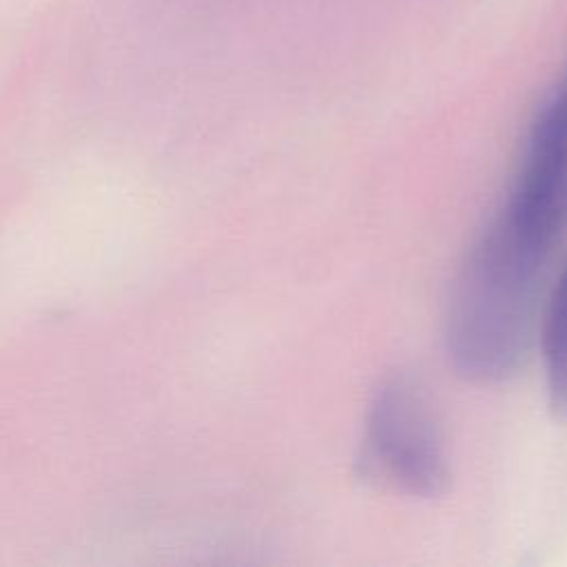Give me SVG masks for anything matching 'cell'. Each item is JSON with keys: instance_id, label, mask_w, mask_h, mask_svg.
I'll return each mask as SVG.
<instances>
[{"instance_id": "obj_1", "label": "cell", "mask_w": 567, "mask_h": 567, "mask_svg": "<svg viewBox=\"0 0 567 567\" xmlns=\"http://www.w3.org/2000/svg\"><path fill=\"white\" fill-rule=\"evenodd\" d=\"M567 228V66L538 106L507 197L478 239L505 259L547 272Z\"/></svg>"}, {"instance_id": "obj_2", "label": "cell", "mask_w": 567, "mask_h": 567, "mask_svg": "<svg viewBox=\"0 0 567 567\" xmlns=\"http://www.w3.org/2000/svg\"><path fill=\"white\" fill-rule=\"evenodd\" d=\"M363 470L414 496H443L452 481L450 458L423 388L394 374L374 390L363 432Z\"/></svg>"}, {"instance_id": "obj_3", "label": "cell", "mask_w": 567, "mask_h": 567, "mask_svg": "<svg viewBox=\"0 0 567 567\" xmlns=\"http://www.w3.org/2000/svg\"><path fill=\"white\" fill-rule=\"evenodd\" d=\"M538 330L547 401L556 416H567V259L549 288Z\"/></svg>"}]
</instances>
